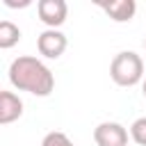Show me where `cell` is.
Here are the masks:
<instances>
[{
    "label": "cell",
    "instance_id": "cell-1",
    "mask_svg": "<svg viewBox=\"0 0 146 146\" xmlns=\"http://www.w3.org/2000/svg\"><path fill=\"white\" fill-rule=\"evenodd\" d=\"M9 82L18 91H27L32 96H50L55 89V75L52 71L32 55H21L9 64Z\"/></svg>",
    "mask_w": 146,
    "mask_h": 146
},
{
    "label": "cell",
    "instance_id": "cell-2",
    "mask_svg": "<svg viewBox=\"0 0 146 146\" xmlns=\"http://www.w3.org/2000/svg\"><path fill=\"white\" fill-rule=\"evenodd\" d=\"M110 78L119 87H135L144 82V62L135 50H121L110 64Z\"/></svg>",
    "mask_w": 146,
    "mask_h": 146
},
{
    "label": "cell",
    "instance_id": "cell-3",
    "mask_svg": "<svg viewBox=\"0 0 146 146\" xmlns=\"http://www.w3.org/2000/svg\"><path fill=\"white\" fill-rule=\"evenodd\" d=\"M36 14H39V21L48 25V30H57L59 25H64L68 16V5L64 0H39Z\"/></svg>",
    "mask_w": 146,
    "mask_h": 146
},
{
    "label": "cell",
    "instance_id": "cell-4",
    "mask_svg": "<svg viewBox=\"0 0 146 146\" xmlns=\"http://www.w3.org/2000/svg\"><path fill=\"white\" fill-rule=\"evenodd\" d=\"M68 41H66V34L59 32V30H43L39 36H36V50L39 55H43L46 59H57L64 55Z\"/></svg>",
    "mask_w": 146,
    "mask_h": 146
},
{
    "label": "cell",
    "instance_id": "cell-5",
    "mask_svg": "<svg viewBox=\"0 0 146 146\" xmlns=\"http://www.w3.org/2000/svg\"><path fill=\"white\" fill-rule=\"evenodd\" d=\"M94 141L98 146H125L128 130L116 121H103L94 128Z\"/></svg>",
    "mask_w": 146,
    "mask_h": 146
},
{
    "label": "cell",
    "instance_id": "cell-6",
    "mask_svg": "<svg viewBox=\"0 0 146 146\" xmlns=\"http://www.w3.org/2000/svg\"><path fill=\"white\" fill-rule=\"evenodd\" d=\"M98 7L116 23H128L132 21L135 11H137V2L135 0H112V2H98Z\"/></svg>",
    "mask_w": 146,
    "mask_h": 146
},
{
    "label": "cell",
    "instance_id": "cell-7",
    "mask_svg": "<svg viewBox=\"0 0 146 146\" xmlns=\"http://www.w3.org/2000/svg\"><path fill=\"white\" fill-rule=\"evenodd\" d=\"M23 114V100L14 91H0V123H14Z\"/></svg>",
    "mask_w": 146,
    "mask_h": 146
},
{
    "label": "cell",
    "instance_id": "cell-8",
    "mask_svg": "<svg viewBox=\"0 0 146 146\" xmlns=\"http://www.w3.org/2000/svg\"><path fill=\"white\" fill-rule=\"evenodd\" d=\"M21 41V30L11 21H0V48L9 50Z\"/></svg>",
    "mask_w": 146,
    "mask_h": 146
},
{
    "label": "cell",
    "instance_id": "cell-9",
    "mask_svg": "<svg viewBox=\"0 0 146 146\" xmlns=\"http://www.w3.org/2000/svg\"><path fill=\"white\" fill-rule=\"evenodd\" d=\"M130 137L135 139V144L146 146V116H139V119L132 121V125H130Z\"/></svg>",
    "mask_w": 146,
    "mask_h": 146
},
{
    "label": "cell",
    "instance_id": "cell-10",
    "mask_svg": "<svg viewBox=\"0 0 146 146\" xmlns=\"http://www.w3.org/2000/svg\"><path fill=\"white\" fill-rule=\"evenodd\" d=\"M41 146H75V144L68 139V135H64L59 130H52L41 139Z\"/></svg>",
    "mask_w": 146,
    "mask_h": 146
},
{
    "label": "cell",
    "instance_id": "cell-11",
    "mask_svg": "<svg viewBox=\"0 0 146 146\" xmlns=\"http://www.w3.org/2000/svg\"><path fill=\"white\" fill-rule=\"evenodd\" d=\"M7 7H27L30 5V0H2Z\"/></svg>",
    "mask_w": 146,
    "mask_h": 146
},
{
    "label": "cell",
    "instance_id": "cell-12",
    "mask_svg": "<svg viewBox=\"0 0 146 146\" xmlns=\"http://www.w3.org/2000/svg\"><path fill=\"white\" fill-rule=\"evenodd\" d=\"M141 91H144V100H146V78H144V82H141Z\"/></svg>",
    "mask_w": 146,
    "mask_h": 146
},
{
    "label": "cell",
    "instance_id": "cell-13",
    "mask_svg": "<svg viewBox=\"0 0 146 146\" xmlns=\"http://www.w3.org/2000/svg\"><path fill=\"white\" fill-rule=\"evenodd\" d=\"M144 48H146V39H144Z\"/></svg>",
    "mask_w": 146,
    "mask_h": 146
}]
</instances>
